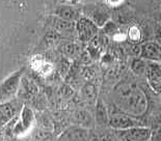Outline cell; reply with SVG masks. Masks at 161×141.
I'll list each match as a JSON object with an SVG mask.
<instances>
[{
	"label": "cell",
	"mask_w": 161,
	"mask_h": 141,
	"mask_svg": "<svg viewBox=\"0 0 161 141\" xmlns=\"http://www.w3.org/2000/svg\"><path fill=\"white\" fill-rule=\"evenodd\" d=\"M37 86L33 83L31 80L27 78H22L21 85H20L19 91H18V97L21 100H25V101H31L37 95Z\"/></svg>",
	"instance_id": "12"
},
{
	"label": "cell",
	"mask_w": 161,
	"mask_h": 141,
	"mask_svg": "<svg viewBox=\"0 0 161 141\" xmlns=\"http://www.w3.org/2000/svg\"><path fill=\"white\" fill-rule=\"evenodd\" d=\"M33 122H35V113L29 107L24 106L19 117L14 119L13 133L16 136H20L21 134H24L31 127Z\"/></svg>",
	"instance_id": "8"
},
{
	"label": "cell",
	"mask_w": 161,
	"mask_h": 141,
	"mask_svg": "<svg viewBox=\"0 0 161 141\" xmlns=\"http://www.w3.org/2000/svg\"><path fill=\"white\" fill-rule=\"evenodd\" d=\"M102 33H104L105 35H107L108 37H110L112 35H115V34H118L119 32V27L116 25L115 23L109 21L105 24V25L102 27Z\"/></svg>",
	"instance_id": "18"
},
{
	"label": "cell",
	"mask_w": 161,
	"mask_h": 141,
	"mask_svg": "<svg viewBox=\"0 0 161 141\" xmlns=\"http://www.w3.org/2000/svg\"><path fill=\"white\" fill-rule=\"evenodd\" d=\"M92 130L81 128L78 126H71L60 134L57 141H92Z\"/></svg>",
	"instance_id": "7"
},
{
	"label": "cell",
	"mask_w": 161,
	"mask_h": 141,
	"mask_svg": "<svg viewBox=\"0 0 161 141\" xmlns=\"http://www.w3.org/2000/svg\"><path fill=\"white\" fill-rule=\"evenodd\" d=\"M81 97L83 99V101L92 103V102H97L98 98V87L97 85L94 83H86L84 84L81 88Z\"/></svg>",
	"instance_id": "15"
},
{
	"label": "cell",
	"mask_w": 161,
	"mask_h": 141,
	"mask_svg": "<svg viewBox=\"0 0 161 141\" xmlns=\"http://www.w3.org/2000/svg\"><path fill=\"white\" fill-rule=\"evenodd\" d=\"M127 39L132 45H138L142 39V31L137 25H132L127 31Z\"/></svg>",
	"instance_id": "17"
},
{
	"label": "cell",
	"mask_w": 161,
	"mask_h": 141,
	"mask_svg": "<svg viewBox=\"0 0 161 141\" xmlns=\"http://www.w3.org/2000/svg\"><path fill=\"white\" fill-rule=\"evenodd\" d=\"M83 12L85 14L84 17L92 20L99 28L103 27L106 23L109 22L110 14H109L108 8L102 4L87 5L83 8Z\"/></svg>",
	"instance_id": "5"
},
{
	"label": "cell",
	"mask_w": 161,
	"mask_h": 141,
	"mask_svg": "<svg viewBox=\"0 0 161 141\" xmlns=\"http://www.w3.org/2000/svg\"><path fill=\"white\" fill-rule=\"evenodd\" d=\"M24 68L14 72L9 76L6 77L1 83V103L9 102L11 100L18 95L20 85L23 78Z\"/></svg>",
	"instance_id": "2"
},
{
	"label": "cell",
	"mask_w": 161,
	"mask_h": 141,
	"mask_svg": "<svg viewBox=\"0 0 161 141\" xmlns=\"http://www.w3.org/2000/svg\"><path fill=\"white\" fill-rule=\"evenodd\" d=\"M78 39L81 42L90 43L98 34L99 27L86 17H81L75 25Z\"/></svg>",
	"instance_id": "4"
},
{
	"label": "cell",
	"mask_w": 161,
	"mask_h": 141,
	"mask_svg": "<svg viewBox=\"0 0 161 141\" xmlns=\"http://www.w3.org/2000/svg\"><path fill=\"white\" fill-rule=\"evenodd\" d=\"M151 141H161V128L155 129L154 131H152Z\"/></svg>",
	"instance_id": "22"
},
{
	"label": "cell",
	"mask_w": 161,
	"mask_h": 141,
	"mask_svg": "<svg viewBox=\"0 0 161 141\" xmlns=\"http://www.w3.org/2000/svg\"><path fill=\"white\" fill-rule=\"evenodd\" d=\"M130 68L131 71L134 73L135 75H143L147 73L148 71V67H147V62L146 60H143L142 58L140 57H134L130 62Z\"/></svg>",
	"instance_id": "16"
},
{
	"label": "cell",
	"mask_w": 161,
	"mask_h": 141,
	"mask_svg": "<svg viewBox=\"0 0 161 141\" xmlns=\"http://www.w3.org/2000/svg\"><path fill=\"white\" fill-rule=\"evenodd\" d=\"M108 126L115 131H122L130 128H134V127L142 126V123L137 118L132 117V116L125 114L123 112H119V113H112L109 116Z\"/></svg>",
	"instance_id": "6"
},
{
	"label": "cell",
	"mask_w": 161,
	"mask_h": 141,
	"mask_svg": "<svg viewBox=\"0 0 161 141\" xmlns=\"http://www.w3.org/2000/svg\"><path fill=\"white\" fill-rule=\"evenodd\" d=\"M155 35H156L157 43L161 45V26H157L156 31H155Z\"/></svg>",
	"instance_id": "23"
},
{
	"label": "cell",
	"mask_w": 161,
	"mask_h": 141,
	"mask_svg": "<svg viewBox=\"0 0 161 141\" xmlns=\"http://www.w3.org/2000/svg\"><path fill=\"white\" fill-rule=\"evenodd\" d=\"M140 58L151 62L161 61V45L157 42H146L140 45Z\"/></svg>",
	"instance_id": "9"
},
{
	"label": "cell",
	"mask_w": 161,
	"mask_h": 141,
	"mask_svg": "<svg viewBox=\"0 0 161 141\" xmlns=\"http://www.w3.org/2000/svg\"><path fill=\"white\" fill-rule=\"evenodd\" d=\"M72 122H73L74 126H78L81 127V128L90 129V130H92V128H94V123H95L94 117L85 109L76 110L73 113V116H72Z\"/></svg>",
	"instance_id": "11"
},
{
	"label": "cell",
	"mask_w": 161,
	"mask_h": 141,
	"mask_svg": "<svg viewBox=\"0 0 161 141\" xmlns=\"http://www.w3.org/2000/svg\"><path fill=\"white\" fill-rule=\"evenodd\" d=\"M115 135L119 141H151L152 129L139 126L127 130L115 131Z\"/></svg>",
	"instance_id": "3"
},
{
	"label": "cell",
	"mask_w": 161,
	"mask_h": 141,
	"mask_svg": "<svg viewBox=\"0 0 161 141\" xmlns=\"http://www.w3.org/2000/svg\"><path fill=\"white\" fill-rule=\"evenodd\" d=\"M55 16L64 21L76 23L81 18L80 9L69 4H60L55 9Z\"/></svg>",
	"instance_id": "10"
},
{
	"label": "cell",
	"mask_w": 161,
	"mask_h": 141,
	"mask_svg": "<svg viewBox=\"0 0 161 141\" xmlns=\"http://www.w3.org/2000/svg\"><path fill=\"white\" fill-rule=\"evenodd\" d=\"M58 95L63 100H69L74 95V90L70 85L64 84L61 85L59 90H58Z\"/></svg>",
	"instance_id": "20"
},
{
	"label": "cell",
	"mask_w": 161,
	"mask_h": 141,
	"mask_svg": "<svg viewBox=\"0 0 161 141\" xmlns=\"http://www.w3.org/2000/svg\"><path fill=\"white\" fill-rule=\"evenodd\" d=\"M92 141H108V140H106V139H103V138H92Z\"/></svg>",
	"instance_id": "24"
},
{
	"label": "cell",
	"mask_w": 161,
	"mask_h": 141,
	"mask_svg": "<svg viewBox=\"0 0 161 141\" xmlns=\"http://www.w3.org/2000/svg\"><path fill=\"white\" fill-rule=\"evenodd\" d=\"M112 99L119 111L137 118L147 112L148 98L135 82H119L112 90Z\"/></svg>",
	"instance_id": "1"
},
{
	"label": "cell",
	"mask_w": 161,
	"mask_h": 141,
	"mask_svg": "<svg viewBox=\"0 0 161 141\" xmlns=\"http://www.w3.org/2000/svg\"><path fill=\"white\" fill-rule=\"evenodd\" d=\"M0 112H1V126L4 127L8 122H11L14 118L17 117L16 114L18 112V109H17L15 103L9 101V102L1 103Z\"/></svg>",
	"instance_id": "13"
},
{
	"label": "cell",
	"mask_w": 161,
	"mask_h": 141,
	"mask_svg": "<svg viewBox=\"0 0 161 141\" xmlns=\"http://www.w3.org/2000/svg\"><path fill=\"white\" fill-rule=\"evenodd\" d=\"M109 116L110 115H108V110L104 104L103 100L99 98L96 102V122L100 125H108Z\"/></svg>",
	"instance_id": "14"
},
{
	"label": "cell",
	"mask_w": 161,
	"mask_h": 141,
	"mask_svg": "<svg viewBox=\"0 0 161 141\" xmlns=\"http://www.w3.org/2000/svg\"><path fill=\"white\" fill-rule=\"evenodd\" d=\"M63 53L66 57H75L79 53V47L76 44H68L64 47Z\"/></svg>",
	"instance_id": "19"
},
{
	"label": "cell",
	"mask_w": 161,
	"mask_h": 141,
	"mask_svg": "<svg viewBox=\"0 0 161 141\" xmlns=\"http://www.w3.org/2000/svg\"><path fill=\"white\" fill-rule=\"evenodd\" d=\"M58 72L61 74V76H66V74L69 72V62L66 59H63L60 61L59 67H58Z\"/></svg>",
	"instance_id": "21"
}]
</instances>
